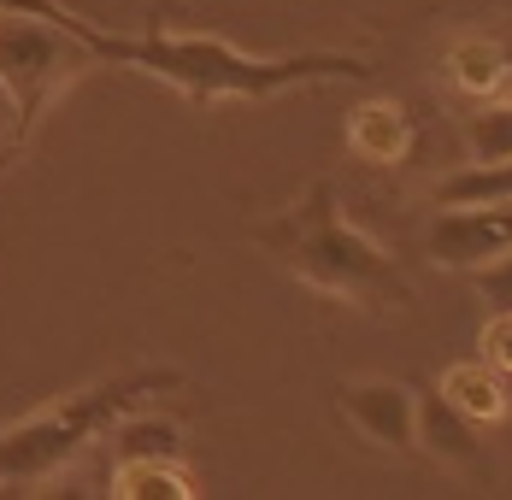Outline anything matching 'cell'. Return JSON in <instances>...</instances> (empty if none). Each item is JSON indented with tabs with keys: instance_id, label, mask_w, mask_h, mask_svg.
I'll return each mask as SVG.
<instances>
[{
	"instance_id": "obj_4",
	"label": "cell",
	"mask_w": 512,
	"mask_h": 500,
	"mask_svg": "<svg viewBox=\"0 0 512 500\" xmlns=\"http://www.w3.org/2000/svg\"><path fill=\"white\" fill-rule=\"evenodd\" d=\"M89 65H101L59 18L48 12H24V6H0V95L12 106V142L18 153L30 148V136L42 130L53 100L65 95Z\"/></svg>"
},
{
	"instance_id": "obj_6",
	"label": "cell",
	"mask_w": 512,
	"mask_h": 500,
	"mask_svg": "<svg viewBox=\"0 0 512 500\" xmlns=\"http://www.w3.org/2000/svg\"><path fill=\"white\" fill-rule=\"evenodd\" d=\"M424 253H430L442 271H477V265L512 253V200H489V206H436V218L424 224Z\"/></svg>"
},
{
	"instance_id": "obj_1",
	"label": "cell",
	"mask_w": 512,
	"mask_h": 500,
	"mask_svg": "<svg viewBox=\"0 0 512 500\" xmlns=\"http://www.w3.org/2000/svg\"><path fill=\"white\" fill-rule=\"evenodd\" d=\"M0 6H24V12H48L59 18L101 65L142 71L165 89L189 100V106H218V100H271L289 89L312 83H371V65L354 53H283V59H259V53L230 48L224 36H177V30H142V36H118L89 24L83 12L59 6V0H0Z\"/></svg>"
},
{
	"instance_id": "obj_8",
	"label": "cell",
	"mask_w": 512,
	"mask_h": 500,
	"mask_svg": "<svg viewBox=\"0 0 512 500\" xmlns=\"http://www.w3.org/2000/svg\"><path fill=\"white\" fill-rule=\"evenodd\" d=\"M442 77L471 100H501L512 83V53L495 36H460L442 59Z\"/></svg>"
},
{
	"instance_id": "obj_5",
	"label": "cell",
	"mask_w": 512,
	"mask_h": 500,
	"mask_svg": "<svg viewBox=\"0 0 512 500\" xmlns=\"http://www.w3.org/2000/svg\"><path fill=\"white\" fill-rule=\"evenodd\" d=\"M336 412L359 442H371L377 453H395V459L418 453V395L407 383H389V377L336 383Z\"/></svg>"
},
{
	"instance_id": "obj_17",
	"label": "cell",
	"mask_w": 512,
	"mask_h": 500,
	"mask_svg": "<svg viewBox=\"0 0 512 500\" xmlns=\"http://www.w3.org/2000/svg\"><path fill=\"white\" fill-rule=\"evenodd\" d=\"M18 153V142H12V106H6V95H0V165Z\"/></svg>"
},
{
	"instance_id": "obj_2",
	"label": "cell",
	"mask_w": 512,
	"mask_h": 500,
	"mask_svg": "<svg viewBox=\"0 0 512 500\" xmlns=\"http://www.w3.org/2000/svg\"><path fill=\"white\" fill-rule=\"evenodd\" d=\"M254 242L324 300H342V306H359V312H383V318L407 312L412 300L401 259L348 224L330 177L307 183L277 218L254 224Z\"/></svg>"
},
{
	"instance_id": "obj_7",
	"label": "cell",
	"mask_w": 512,
	"mask_h": 500,
	"mask_svg": "<svg viewBox=\"0 0 512 500\" xmlns=\"http://www.w3.org/2000/svg\"><path fill=\"white\" fill-rule=\"evenodd\" d=\"M418 453L448 465L454 477L471 483H489V442H483V424H471L460 406H448L442 395L418 400Z\"/></svg>"
},
{
	"instance_id": "obj_16",
	"label": "cell",
	"mask_w": 512,
	"mask_h": 500,
	"mask_svg": "<svg viewBox=\"0 0 512 500\" xmlns=\"http://www.w3.org/2000/svg\"><path fill=\"white\" fill-rule=\"evenodd\" d=\"M483 359H489L501 377H512V312H495V318L483 324Z\"/></svg>"
},
{
	"instance_id": "obj_11",
	"label": "cell",
	"mask_w": 512,
	"mask_h": 500,
	"mask_svg": "<svg viewBox=\"0 0 512 500\" xmlns=\"http://www.w3.org/2000/svg\"><path fill=\"white\" fill-rule=\"evenodd\" d=\"M348 148L371 165H401L412 148V118L395 106V100H365L348 118Z\"/></svg>"
},
{
	"instance_id": "obj_15",
	"label": "cell",
	"mask_w": 512,
	"mask_h": 500,
	"mask_svg": "<svg viewBox=\"0 0 512 500\" xmlns=\"http://www.w3.org/2000/svg\"><path fill=\"white\" fill-rule=\"evenodd\" d=\"M471 277V289L489 300V312H512V253L501 259H489V265H477V271H465Z\"/></svg>"
},
{
	"instance_id": "obj_3",
	"label": "cell",
	"mask_w": 512,
	"mask_h": 500,
	"mask_svg": "<svg viewBox=\"0 0 512 500\" xmlns=\"http://www.w3.org/2000/svg\"><path fill=\"white\" fill-rule=\"evenodd\" d=\"M171 389H183V371H124L30 412L24 424L0 430V489H30L59 477L77 453L106 442L124 412H142L154 395H171Z\"/></svg>"
},
{
	"instance_id": "obj_13",
	"label": "cell",
	"mask_w": 512,
	"mask_h": 500,
	"mask_svg": "<svg viewBox=\"0 0 512 500\" xmlns=\"http://www.w3.org/2000/svg\"><path fill=\"white\" fill-rule=\"evenodd\" d=\"M465 142H471V159H507L512 153V100H477V112L465 118Z\"/></svg>"
},
{
	"instance_id": "obj_9",
	"label": "cell",
	"mask_w": 512,
	"mask_h": 500,
	"mask_svg": "<svg viewBox=\"0 0 512 500\" xmlns=\"http://www.w3.org/2000/svg\"><path fill=\"white\" fill-rule=\"evenodd\" d=\"M436 395L448 400V406H460L471 424H507L512 418V389H507V377H501L489 359L448 365L442 383H436Z\"/></svg>"
},
{
	"instance_id": "obj_14",
	"label": "cell",
	"mask_w": 512,
	"mask_h": 500,
	"mask_svg": "<svg viewBox=\"0 0 512 500\" xmlns=\"http://www.w3.org/2000/svg\"><path fill=\"white\" fill-rule=\"evenodd\" d=\"M112 442H118L124 459H136V453H183V430L171 418H136V412H124L112 424Z\"/></svg>"
},
{
	"instance_id": "obj_10",
	"label": "cell",
	"mask_w": 512,
	"mask_h": 500,
	"mask_svg": "<svg viewBox=\"0 0 512 500\" xmlns=\"http://www.w3.org/2000/svg\"><path fill=\"white\" fill-rule=\"evenodd\" d=\"M112 495L118 500H189L201 489H195L183 453H136V459H118Z\"/></svg>"
},
{
	"instance_id": "obj_12",
	"label": "cell",
	"mask_w": 512,
	"mask_h": 500,
	"mask_svg": "<svg viewBox=\"0 0 512 500\" xmlns=\"http://www.w3.org/2000/svg\"><path fill=\"white\" fill-rule=\"evenodd\" d=\"M489 200H512V153L507 159H477V165L436 183V206H489Z\"/></svg>"
}]
</instances>
